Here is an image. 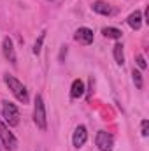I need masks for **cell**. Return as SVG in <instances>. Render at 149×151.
I'll list each match as a JSON object with an SVG mask.
<instances>
[{
	"label": "cell",
	"mask_w": 149,
	"mask_h": 151,
	"mask_svg": "<svg viewBox=\"0 0 149 151\" xmlns=\"http://www.w3.org/2000/svg\"><path fill=\"white\" fill-rule=\"evenodd\" d=\"M4 81H5V84L9 86L11 93H12V95L21 102V104H28V102H30L28 90H27V86H25L19 79H16L14 76H11V74H5V76H4Z\"/></svg>",
	"instance_id": "6da1fadb"
},
{
	"label": "cell",
	"mask_w": 149,
	"mask_h": 151,
	"mask_svg": "<svg viewBox=\"0 0 149 151\" xmlns=\"http://www.w3.org/2000/svg\"><path fill=\"white\" fill-rule=\"evenodd\" d=\"M34 123L37 125V128H40V130H46L47 128L46 104H44L42 95H37L35 97V102H34Z\"/></svg>",
	"instance_id": "7a4b0ae2"
},
{
	"label": "cell",
	"mask_w": 149,
	"mask_h": 151,
	"mask_svg": "<svg viewBox=\"0 0 149 151\" xmlns=\"http://www.w3.org/2000/svg\"><path fill=\"white\" fill-rule=\"evenodd\" d=\"M2 116L7 123V127H18L19 125V111L16 104L9 100H2Z\"/></svg>",
	"instance_id": "3957f363"
},
{
	"label": "cell",
	"mask_w": 149,
	"mask_h": 151,
	"mask_svg": "<svg viewBox=\"0 0 149 151\" xmlns=\"http://www.w3.org/2000/svg\"><path fill=\"white\" fill-rule=\"evenodd\" d=\"M0 144H2V148H5L7 151H14L18 148L16 135L9 130V127L4 121H0Z\"/></svg>",
	"instance_id": "277c9868"
},
{
	"label": "cell",
	"mask_w": 149,
	"mask_h": 151,
	"mask_svg": "<svg viewBox=\"0 0 149 151\" xmlns=\"http://www.w3.org/2000/svg\"><path fill=\"white\" fill-rule=\"evenodd\" d=\"M95 142H97V146H98L100 151H112V148H114V137L109 132H105V130H98L97 132Z\"/></svg>",
	"instance_id": "5b68a950"
},
{
	"label": "cell",
	"mask_w": 149,
	"mask_h": 151,
	"mask_svg": "<svg viewBox=\"0 0 149 151\" xmlns=\"http://www.w3.org/2000/svg\"><path fill=\"white\" fill-rule=\"evenodd\" d=\"M2 53H4V56H5V60L9 62V63H12V65H16V49H14V42H12V39L11 37H5L4 39V42H2Z\"/></svg>",
	"instance_id": "8992f818"
},
{
	"label": "cell",
	"mask_w": 149,
	"mask_h": 151,
	"mask_svg": "<svg viewBox=\"0 0 149 151\" xmlns=\"http://www.w3.org/2000/svg\"><path fill=\"white\" fill-rule=\"evenodd\" d=\"M88 141V130L84 125H79L77 128L74 130V135H72V144L75 148H82Z\"/></svg>",
	"instance_id": "52a82bcc"
},
{
	"label": "cell",
	"mask_w": 149,
	"mask_h": 151,
	"mask_svg": "<svg viewBox=\"0 0 149 151\" xmlns=\"http://www.w3.org/2000/svg\"><path fill=\"white\" fill-rule=\"evenodd\" d=\"M74 39L77 40V42H81V44L88 46V44H91V42H93V30H91V28H88V27H81V28H77V30H75Z\"/></svg>",
	"instance_id": "ba28073f"
},
{
	"label": "cell",
	"mask_w": 149,
	"mask_h": 151,
	"mask_svg": "<svg viewBox=\"0 0 149 151\" xmlns=\"http://www.w3.org/2000/svg\"><path fill=\"white\" fill-rule=\"evenodd\" d=\"M91 9H93L97 14H102V16H112V14H114V9H112L107 2H104V0L93 2V4H91Z\"/></svg>",
	"instance_id": "9c48e42d"
},
{
	"label": "cell",
	"mask_w": 149,
	"mask_h": 151,
	"mask_svg": "<svg viewBox=\"0 0 149 151\" xmlns=\"http://www.w3.org/2000/svg\"><path fill=\"white\" fill-rule=\"evenodd\" d=\"M142 21H144V18H142V12H140V11L132 12V14L128 16V19H126V23L130 25V28H132V30H140Z\"/></svg>",
	"instance_id": "30bf717a"
},
{
	"label": "cell",
	"mask_w": 149,
	"mask_h": 151,
	"mask_svg": "<svg viewBox=\"0 0 149 151\" xmlns=\"http://www.w3.org/2000/svg\"><path fill=\"white\" fill-rule=\"evenodd\" d=\"M84 83L81 81V79H74L72 81V86H70V99H81L82 95H84Z\"/></svg>",
	"instance_id": "8fae6325"
},
{
	"label": "cell",
	"mask_w": 149,
	"mask_h": 151,
	"mask_svg": "<svg viewBox=\"0 0 149 151\" xmlns=\"http://www.w3.org/2000/svg\"><path fill=\"white\" fill-rule=\"evenodd\" d=\"M102 34H104V37L114 39V40H119V39L123 37V32L119 28H116V27H105V28H102Z\"/></svg>",
	"instance_id": "7c38bea8"
},
{
	"label": "cell",
	"mask_w": 149,
	"mask_h": 151,
	"mask_svg": "<svg viewBox=\"0 0 149 151\" xmlns=\"http://www.w3.org/2000/svg\"><path fill=\"white\" fill-rule=\"evenodd\" d=\"M112 55H114V60H116V63L117 65H123L125 63V51H123V44H114V47H112Z\"/></svg>",
	"instance_id": "4fadbf2b"
},
{
	"label": "cell",
	"mask_w": 149,
	"mask_h": 151,
	"mask_svg": "<svg viewBox=\"0 0 149 151\" xmlns=\"http://www.w3.org/2000/svg\"><path fill=\"white\" fill-rule=\"evenodd\" d=\"M132 76H133V83H135V86H137L139 90H142V86H144V79H142V74H140V70H135V69H133Z\"/></svg>",
	"instance_id": "5bb4252c"
},
{
	"label": "cell",
	"mask_w": 149,
	"mask_h": 151,
	"mask_svg": "<svg viewBox=\"0 0 149 151\" xmlns=\"http://www.w3.org/2000/svg\"><path fill=\"white\" fill-rule=\"evenodd\" d=\"M44 39H46V32H42L39 39L35 40V44H34V53L35 55H40V49H42V42H44Z\"/></svg>",
	"instance_id": "9a60e30c"
},
{
	"label": "cell",
	"mask_w": 149,
	"mask_h": 151,
	"mask_svg": "<svg viewBox=\"0 0 149 151\" xmlns=\"http://www.w3.org/2000/svg\"><path fill=\"white\" fill-rule=\"evenodd\" d=\"M135 63H137V67H139L140 70H144V69L148 67V63H146V58H144L142 55H137V58H135Z\"/></svg>",
	"instance_id": "2e32d148"
},
{
	"label": "cell",
	"mask_w": 149,
	"mask_h": 151,
	"mask_svg": "<svg viewBox=\"0 0 149 151\" xmlns=\"http://www.w3.org/2000/svg\"><path fill=\"white\" fill-rule=\"evenodd\" d=\"M140 134H142V137H148L149 135V121L148 119H142V123H140Z\"/></svg>",
	"instance_id": "e0dca14e"
},
{
	"label": "cell",
	"mask_w": 149,
	"mask_h": 151,
	"mask_svg": "<svg viewBox=\"0 0 149 151\" xmlns=\"http://www.w3.org/2000/svg\"><path fill=\"white\" fill-rule=\"evenodd\" d=\"M0 151H2V144H0Z\"/></svg>",
	"instance_id": "ac0fdd59"
}]
</instances>
